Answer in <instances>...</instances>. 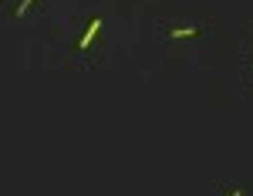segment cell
<instances>
[{
	"mask_svg": "<svg viewBox=\"0 0 253 196\" xmlns=\"http://www.w3.org/2000/svg\"><path fill=\"white\" fill-rule=\"evenodd\" d=\"M101 24H105V20H101V17H95V20H91V27H88V31H84V34H81V44H78V48H81V51H88V48H91V44H95V37H98V31H101Z\"/></svg>",
	"mask_w": 253,
	"mask_h": 196,
	"instance_id": "1",
	"label": "cell"
},
{
	"mask_svg": "<svg viewBox=\"0 0 253 196\" xmlns=\"http://www.w3.org/2000/svg\"><path fill=\"white\" fill-rule=\"evenodd\" d=\"M196 34H199V27H176V31H169V41H186Z\"/></svg>",
	"mask_w": 253,
	"mask_h": 196,
	"instance_id": "2",
	"label": "cell"
},
{
	"mask_svg": "<svg viewBox=\"0 0 253 196\" xmlns=\"http://www.w3.org/2000/svg\"><path fill=\"white\" fill-rule=\"evenodd\" d=\"M31 3H34V0H20V7H17V14H24V10H27Z\"/></svg>",
	"mask_w": 253,
	"mask_h": 196,
	"instance_id": "3",
	"label": "cell"
},
{
	"mask_svg": "<svg viewBox=\"0 0 253 196\" xmlns=\"http://www.w3.org/2000/svg\"><path fill=\"white\" fill-rule=\"evenodd\" d=\"M230 196H247V193H243V190H233V193H230Z\"/></svg>",
	"mask_w": 253,
	"mask_h": 196,
	"instance_id": "4",
	"label": "cell"
}]
</instances>
